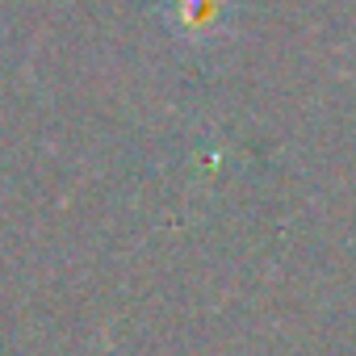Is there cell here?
Returning a JSON list of instances; mask_svg holds the SVG:
<instances>
[{"mask_svg": "<svg viewBox=\"0 0 356 356\" xmlns=\"http://www.w3.org/2000/svg\"><path fill=\"white\" fill-rule=\"evenodd\" d=\"M218 17V0H176V26H206Z\"/></svg>", "mask_w": 356, "mask_h": 356, "instance_id": "cell-1", "label": "cell"}]
</instances>
